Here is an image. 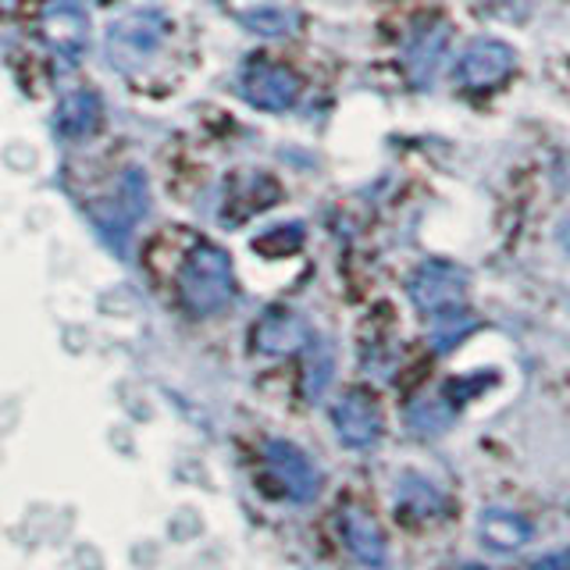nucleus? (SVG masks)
Returning a JSON list of instances; mask_svg holds the SVG:
<instances>
[{"label":"nucleus","instance_id":"6e6552de","mask_svg":"<svg viewBox=\"0 0 570 570\" xmlns=\"http://www.w3.org/2000/svg\"><path fill=\"white\" fill-rule=\"evenodd\" d=\"M43 36L65 61H82L89 47V18L76 0H58L43 14Z\"/></svg>","mask_w":570,"mask_h":570},{"label":"nucleus","instance_id":"423d86ee","mask_svg":"<svg viewBox=\"0 0 570 570\" xmlns=\"http://www.w3.org/2000/svg\"><path fill=\"white\" fill-rule=\"evenodd\" d=\"M239 94L261 111H285L299 97V79L282 65L257 61L239 71Z\"/></svg>","mask_w":570,"mask_h":570},{"label":"nucleus","instance_id":"39448f33","mask_svg":"<svg viewBox=\"0 0 570 570\" xmlns=\"http://www.w3.org/2000/svg\"><path fill=\"white\" fill-rule=\"evenodd\" d=\"M517 58L503 40H492V36H481L463 47L460 61H456V82L468 89H492L503 82L513 71Z\"/></svg>","mask_w":570,"mask_h":570},{"label":"nucleus","instance_id":"9d476101","mask_svg":"<svg viewBox=\"0 0 570 570\" xmlns=\"http://www.w3.org/2000/svg\"><path fill=\"white\" fill-rule=\"evenodd\" d=\"M311 343V328L307 321L293 311H272L261 317V325L254 328V346L261 353H272V356H285V353H296Z\"/></svg>","mask_w":570,"mask_h":570},{"label":"nucleus","instance_id":"1a4fd4ad","mask_svg":"<svg viewBox=\"0 0 570 570\" xmlns=\"http://www.w3.org/2000/svg\"><path fill=\"white\" fill-rule=\"evenodd\" d=\"M142 210H147V183H142L139 171H125L118 196L107 204V210L97 218V225L104 228V236L121 249L125 236L139 225Z\"/></svg>","mask_w":570,"mask_h":570},{"label":"nucleus","instance_id":"dca6fc26","mask_svg":"<svg viewBox=\"0 0 570 570\" xmlns=\"http://www.w3.org/2000/svg\"><path fill=\"white\" fill-rule=\"evenodd\" d=\"M453 403H445L442 396H432V400H417L414 406L406 410V424H410V432L414 435H424V439H432V435H442L445 428L453 424Z\"/></svg>","mask_w":570,"mask_h":570},{"label":"nucleus","instance_id":"4be33fe9","mask_svg":"<svg viewBox=\"0 0 570 570\" xmlns=\"http://www.w3.org/2000/svg\"><path fill=\"white\" fill-rule=\"evenodd\" d=\"M18 4V0H0V8H14Z\"/></svg>","mask_w":570,"mask_h":570},{"label":"nucleus","instance_id":"f257e3e1","mask_svg":"<svg viewBox=\"0 0 570 570\" xmlns=\"http://www.w3.org/2000/svg\"><path fill=\"white\" fill-rule=\"evenodd\" d=\"M178 293L183 303L196 317H210L225 311L236 293V278H232V261L222 246L200 243L193 246L183 267H178Z\"/></svg>","mask_w":570,"mask_h":570},{"label":"nucleus","instance_id":"aec40b11","mask_svg":"<svg viewBox=\"0 0 570 570\" xmlns=\"http://www.w3.org/2000/svg\"><path fill=\"white\" fill-rule=\"evenodd\" d=\"M531 570H570V549H560V552H549V557L534 560Z\"/></svg>","mask_w":570,"mask_h":570},{"label":"nucleus","instance_id":"ddd939ff","mask_svg":"<svg viewBox=\"0 0 570 570\" xmlns=\"http://www.w3.org/2000/svg\"><path fill=\"white\" fill-rule=\"evenodd\" d=\"M445 43H450V29H445L442 22L424 26L414 32V40H410V47H406V68H410V79H414L417 86H432L439 61L445 53Z\"/></svg>","mask_w":570,"mask_h":570},{"label":"nucleus","instance_id":"9b49d317","mask_svg":"<svg viewBox=\"0 0 570 570\" xmlns=\"http://www.w3.org/2000/svg\"><path fill=\"white\" fill-rule=\"evenodd\" d=\"M478 534L481 546H489L492 552H513L531 539V524L507 507H489L478 517Z\"/></svg>","mask_w":570,"mask_h":570},{"label":"nucleus","instance_id":"a211bd4d","mask_svg":"<svg viewBox=\"0 0 570 570\" xmlns=\"http://www.w3.org/2000/svg\"><path fill=\"white\" fill-rule=\"evenodd\" d=\"M243 26L246 29H254L261 36H285V32H293L296 26V18L289 11H282V8H254V11H246L243 14Z\"/></svg>","mask_w":570,"mask_h":570},{"label":"nucleus","instance_id":"f03ea898","mask_svg":"<svg viewBox=\"0 0 570 570\" xmlns=\"http://www.w3.org/2000/svg\"><path fill=\"white\" fill-rule=\"evenodd\" d=\"M165 36H168L165 11H157V8L129 11L111 26V32H107V61L118 71H125V76H132V71H139L154 58L157 47L165 43Z\"/></svg>","mask_w":570,"mask_h":570},{"label":"nucleus","instance_id":"7ed1b4c3","mask_svg":"<svg viewBox=\"0 0 570 570\" xmlns=\"http://www.w3.org/2000/svg\"><path fill=\"white\" fill-rule=\"evenodd\" d=\"M410 299L424 317H442L468 307V275L450 261H428L410 278Z\"/></svg>","mask_w":570,"mask_h":570},{"label":"nucleus","instance_id":"4468645a","mask_svg":"<svg viewBox=\"0 0 570 570\" xmlns=\"http://www.w3.org/2000/svg\"><path fill=\"white\" fill-rule=\"evenodd\" d=\"M445 507V495L432 485L428 478L406 471L396 481V510L403 513V521H432Z\"/></svg>","mask_w":570,"mask_h":570},{"label":"nucleus","instance_id":"412c9836","mask_svg":"<svg viewBox=\"0 0 570 570\" xmlns=\"http://www.w3.org/2000/svg\"><path fill=\"white\" fill-rule=\"evenodd\" d=\"M557 239H560V246L567 249V257H570V214L560 222V228H557Z\"/></svg>","mask_w":570,"mask_h":570},{"label":"nucleus","instance_id":"6ab92c4d","mask_svg":"<svg viewBox=\"0 0 570 570\" xmlns=\"http://www.w3.org/2000/svg\"><path fill=\"white\" fill-rule=\"evenodd\" d=\"M332 374H335V361H332V350L321 343L314 346L311 353V364H307V392L317 400L321 392H325V385L332 382Z\"/></svg>","mask_w":570,"mask_h":570},{"label":"nucleus","instance_id":"0eeeda50","mask_svg":"<svg viewBox=\"0 0 570 570\" xmlns=\"http://www.w3.org/2000/svg\"><path fill=\"white\" fill-rule=\"evenodd\" d=\"M332 421H335L338 439H343L350 450H371V445L382 439V410L361 389L346 392V396L332 406Z\"/></svg>","mask_w":570,"mask_h":570},{"label":"nucleus","instance_id":"2eb2a0df","mask_svg":"<svg viewBox=\"0 0 570 570\" xmlns=\"http://www.w3.org/2000/svg\"><path fill=\"white\" fill-rule=\"evenodd\" d=\"M100 118H104V107L97 100V94H89V89H76V94H68L58 107V132L65 139H86L100 129Z\"/></svg>","mask_w":570,"mask_h":570},{"label":"nucleus","instance_id":"f8f14e48","mask_svg":"<svg viewBox=\"0 0 570 570\" xmlns=\"http://www.w3.org/2000/svg\"><path fill=\"white\" fill-rule=\"evenodd\" d=\"M343 539H346L350 552L361 563H367V567H382L385 563V534H382L379 521H374L367 510L350 507L343 513Z\"/></svg>","mask_w":570,"mask_h":570},{"label":"nucleus","instance_id":"20e7f679","mask_svg":"<svg viewBox=\"0 0 570 570\" xmlns=\"http://www.w3.org/2000/svg\"><path fill=\"white\" fill-rule=\"evenodd\" d=\"M264 460H267V468H272L275 481L285 489V495L296 499V503H314L321 492V471L299 445L275 439V442H267Z\"/></svg>","mask_w":570,"mask_h":570},{"label":"nucleus","instance_id":"f3484780","mask_svg":"<svg viewBox=\"0 0 570 570\" xmlns=\"http://www.w3.org/2000/svg\"><path fill=\"white\" fill-rule=\"evenodd\" d=\"M471 328H474V317L468 314V307L453 311V314H442V317H432V343H435L439 353H445V350H453Z\"/></svg>","mask_w":570,"mask_h":570}]
</instances>
